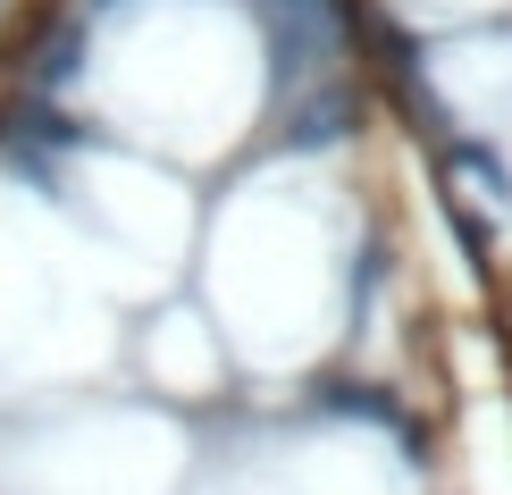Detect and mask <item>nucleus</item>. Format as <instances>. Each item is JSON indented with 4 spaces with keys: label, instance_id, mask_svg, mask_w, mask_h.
Masks as SVG:
<instances>
[{
    "label": "nucleus",
    "instance_id": "1",
    "mask_svg": "<svg viewBox=\"0 0 512 495\" xmlns=\"http://www.w3.org/2000/svg\"><path fill=\"white\" fill-rule=\"evenodd\" d=\"M361 227L353 177L336 152L286 160L269 185H244L210 227V328L252 370L303 378L345 353L361 311Z\"/></svg>",
    "mask_w": 512,
    "mask_h": 495
},
{
    "label": "nucleus",
    "instance_id": "2",
    "mask_svg": "<svg viewBox=\"0 0 512 495\" xmlns=\"http://www.w3.org/2000/svg\"><path fill=\"white\" fill-rule=\"evenodd\" d=\"M143 378H152L160 403H227V386H236V353H227V336L210 328V311H160L143 319Z\"/></svg>",
    "mask_w": 512,
    "mask_h": 495
},
{
    "label": "nucleus",
    "instance_id": "3",
    "mask_svg": "<svg viewBox=\"0 0 512 495\" xmlns=\"http://www.w3.org/2000/svg\"><path fill=\"white\" fill-rule=\"evenodd\" d=\"M496 168H504V177H512V126H504V135H496Z\"/></svg>",
    "mask_w": 512,
    "mask_h": 495
}]
</instances>
